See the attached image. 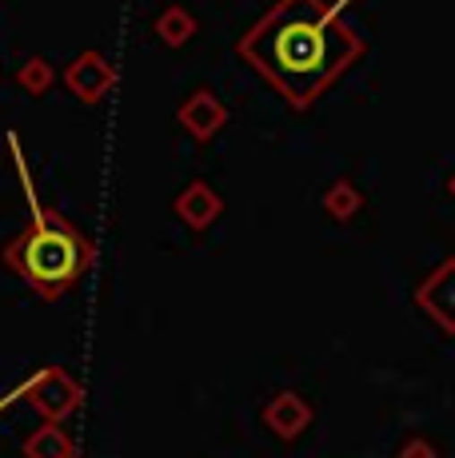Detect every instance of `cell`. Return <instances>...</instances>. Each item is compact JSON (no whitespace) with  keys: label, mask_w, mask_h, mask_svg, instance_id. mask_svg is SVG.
<instances>
[{"label":"cell","mask_w":455,"mask_h":458,"mask_svg":"<svg viewBox=\"0 0 455 458\" xmlns=\"http://www.w3.org/2000/svg\"><path fill=\"white\" fill-rule=\"evenodd\" d=\"M236 52L292 108H308L364 56V40L339 21V4L276 0L240 37Z\"/></svg>","instance_id":"1"},{"label":"cell","mask_w":455,"mask_h":458,"mask_svg":"<svg viewBox=\"0 0 455 458\" xmlns=\"http://www.w3.org/2000/svg\"><path fill=\"white\" fill-rule=\"evenodd\" d=\"M29 204L32 219L16 240L4 243V267L16 271L40 299H60L96 263V248L73 219L40 204L37 191L29 196Z\"/></svg>","instance_id":"2"},{"label":"cell","mask_w":455,"mask_h":458,"mask_svg":"<svg viewBox=\"0 0 455 458\" xmlns=\"http://www.w3.org/2000/svg\"><path fill=\"white\" fill-rule=\"evenodd\" d=\"M21 394L40 411L45 422H64L81 407V383L64 371V367H45L37 378L21 386Z\"/></svg>","instance_id":"3"},{"label":"cell","mask_w":455,"mask_h":458,"mask_svg":"<svg viewBox=\"0 0 455 458\" xmlns=\"http://www.w3.org/2000/svg\"><path fill=\"white\" fill-rule=\"evenodd\" d=\"M416 303L424 315H432L443 331L455 335V259H443L424 284L416 287Z\"/></svg>","instance_id":"4"},{"label":"cell","mask_w":455,"mask_h":458,"mask_svg":"<svg viewBox=\"0 0 455 458\" xmlns=\"http://www.w3.org/2000/svg\"><path fill=\"white\" fill-rule=\"evenodd\" d=\"M60 76H64L68 92H73L76 100H84V104H100L104 96H108L112 81H116L112 64L100 56V52H92V48H89V52H81V56H76Z\"/></svg>","instance_id":"5"},{"label":"cell","mask_w":455,"mask_h":458,"mask_svg":"<svg viewBox=\"0 0 455 458\" xmlns=\"http://www.w3.org/2000/svg\"><path fill=\"white\" fill-rule=\"evenodd\" d=\"M176 120H180V128L188 131L192 140H212L216 131H220L228 124V108H224V100L216 92H208V88H196V92L188 96V100L180 104V112H176Z\"/></svg>","instance_id":"6"},{"label":"cell","mask_w":455,"mask_h":458,"mask_svg":"<svg viewBox=\"0 0 455 458\" xmlns=\"http://www.w3.org/2000/svg\"><path fill=\"white\" fill-rule=\"evenodd\" d=\"M308 422H312V407H308V399L296 391H279L264 407V427L272 430L276 438H284V443L300 438L304 430H308Z\"/></svg>","instance_id":"7"},{"label":"cell","mask_w":455,"mask_h":458,"mask_svg":"<svg viewBox=\"0 0 455 458\" xmlns=\"http://www.w3.org/2000/svg\"><path fill=\"white\" fill-rule=\"evenodd\" d=\"M220 211H224V199L216 196V188L208 180H192L176 196V216H180V224L192 227V232L212 227L216 219H220Z\"/></svg>","instance_id":"8"},{"label":"cell","mask_w":455,"mask_h":458,"mask_svg":"<svg viewBox=\"0 0 455 458\" xmlns=\"http://www.w3.org/2000/svg\"><path fill=\"white\" fill-rule=\"evenodd\" d=\"M24 458H76V443L60 422H45V427H37L29 435Z\"/></svg>","instance_id":"9"},{"label":"cell","mask_w":455,"mask_h":458,"mask_svg":"<svg viewBox=\"0 0 455 458\" xmlns=\"http://www.w3.org/2000/svg\"><path fill=\"white\" fill-rule=\"evenodd\" d=\"M152 29H156V37H160L168 48H180V44H188L192 37H196V16L188 13V8H180V4H168L160 16L152 21Z\"/></svg>","instance_id":"10"},{"label":"cell","mask_w":455,"mask_h":458,"mask_svg":"<svg viewBox=\"0 0 455 458\" xmlns=\"http://www.w3.org/2000/svg\"><path fill=\"white\" fill-rule=\"evenodd\" d=\"M360 208H364V191L356 188L352 180H336L328 191H323V211H328L331 219H339V224H348Z\"/></svg>","instance_id":"11"},{"label":"cell","mask_w":455,"mask_h":458,"mask_svg":"<svg viewBox=\"0 0 455 458\" xmlns=\"http://www.w3.org/2000/svg\"><path fill=\"white\" fill-rule=\"evenodd\" d=\"M52 81H56V72H52V64L45 56H32L16 68V84H21L29 96H45L52 88Z\"/></svg>","instance_id":"12"},{"label":"cell","mask_w":455,"mask_h":458,"mask_svg":"<svg viewBox=\"0 0 455 458\" xmlns=\"http://www.w3.org/2000/svg\"><path fill=\"white\" fill-rule=\"evenodd\" d=\"M399 458H440V454H435V446L427 443V438H408V443L399 446Z\"/></svg>","instance_id":"13"},{"label":"cell","mask_w":455,"mask_h":458,"mask_svg":"<svg viewBox=\"0 0 455 458\" xmlns=\"http://www.w3.org/2000/svg\"><path fill=\"white\" fill-rule=\"evenodd\" d=\"M448 191H451V196H455V175H451V180H448Z\"/></svg>","instance_id":"14"},{"label":"cell","mask_w":455,"mask_h":458,"mask_svg":"<svg viewBox=\"0 0 455 458\" xmlns=\"http://www.w3.org/2000/svg\"><path fill=\"white\" fill-rule=\"evenodd\" d=\"M76 458H81V454H76Z\"/></svg>","instance_id":"15"}]
</instances>
